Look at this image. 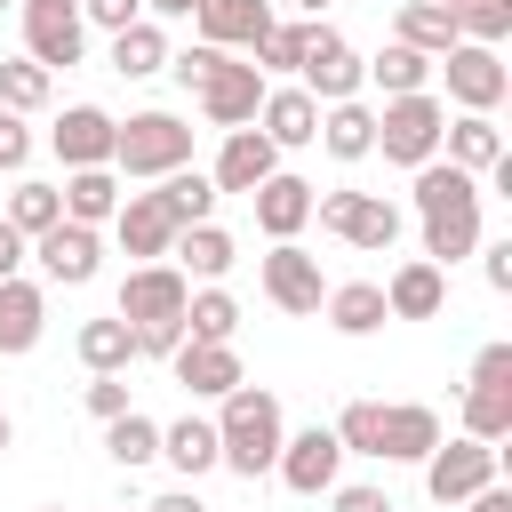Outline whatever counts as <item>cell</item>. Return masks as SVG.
I'll return each mask as SVG.
<instances>
[{
  "label": "cell",
  "mask_w": 512,
  "mask_h": 512,
  "mask_svg": "<svg viewBox=\"0 0 512 512\" xmlns=\"http://www.w3.org/2000/svg\"><path fill=\"white\" fill-rule=\"evenodd\" d=\"M416 216H424V264H456L480 248V176L448 168V160H424L416 168Z\"/></svg>",
  "instance_id": "cell-1"
},
{
  "label": "cell",
  "mask_w": 512,
  "mask_h": 512,
  "mask_svg": "<svg viewBox=\"0 0 512 512\" xmlns=\"http://www.w3.org/2000/svg\"><path fill=\"white\" fill-rule=\"evenodd\" d=\"M280 440H288L280 400H272L264 384H232V392H224V416H216V464L240 472V480H256V472H272Z\"/></svg>",
  "instance_id": "cell-2"
},
{
  "label": "cell",
  "mask_w": 512,
  "mask_h": 512,
  "mask_svg": "<svg viewBox=\"0 0 512 512\" xmlns=\"http://www.w3.org/2000/svg\"><path fill=\"white\" fill-rule=\"evenodd\" d=\"M112 168L120 176H176V168H192V128L176 112H128L112 128Z\"/></svg>",
  "instance_id": "cell-3"
},
{
  "label": "cell",
  "mask_w": 512,
  "mask_h": 512,
  "mask_svg": "<svg viewBox=\"0 0 512 512\" xmlns=\"http://www.w3.org/2000/svg\"><path fill=\"white\" fill-rule=\"evenodd\" d=\"M192 96H200V120H208V128H256L264 72H256L248 56H224V48H208V64H200Z\"/></svg>",
  "instance_id": "cell-4"
},
{
  "label": "cell",
  "mask_w": 512,
  "mask_h": 512,
  "mask_svg": "<svg viewBox=\"0 0 512 512\" xmlns=\"http://www.w3.org/2000/svg\"><path fill=\"white\" fill-rule=\"evenodd\" d=\"M440 128H448V104L440 96H384L376 112V152L392 168H424L440 160Z\"/></svg>",
  "instance_id": "cell-5"
},
{
  "label": "cell",
  "mask_w": 512,
  "mask_h": 512,
  "mask_svg": "<svg viewBox=\"0 0 512 512\" xmlns=\"http://www.w3.org/2000/svg\"><path fill=\"white\" fill-rule=\"evenodd\" d=\"M312 216H320V232H336L344 248H368V256H384L400 240V208L384 192H320Z\"/></svg>",
  "instance_id": "cell-6"
},
{
  "label": "cell",
  "mask_w": 512,
  "mask_h": 512,
  "mask_svg": "<svg viewBox=\"0 0 512 512\" xmlns=\"http://www.w3.org/2000/svg\"><path fill=\"white\" fill-rule=\"evenodd\" d=\"M184 296H192V280L176 264H136L120 280V320L128 328H184Z\"/></svg>",
  "instance_id": "cell-7"
},
{
  "label": "cell",
  "mask_w": 512,
  "mask_h": 512,
  "mask_svg": "<svg viewBox=\"0 0 512 512\" xmlns=\"http://www.w3.org/2000/svg\"><path fill=\"white\" fill-rule=\"evenodd\" d=\"M296 88H304L312 104H352V96H360V56H352V40L328 32V24H312V48H304V64H296Z\"/></svg>",
  "instance_id": "cell-8"
},
{
  "label": "cell",
  "mask_w": 512,
  "mask_h": 512,
  "mask_svg": "<svg viewBox=\"0 0 512 512\" xmlns=\"http://www.w3.org/2000/svg\"><path fill=\"white\" fill-rule=\"evenodd\" d=\"M496 480V448L488 440H440L432 456H424V496L432 504H464V496H480Z\"/></svg>",
  "instance_id": "cell-9"
},
{
  "label": "cell",
  "mask_w": 512,
  "mask_h": 512,
  "mask_svg": "<svg viewBox=\"0 0 512 512\" xmlns=\"http://www.w3.org/2000/svg\"><path fill=\"white\" fill-rule=\"evenodd\" d=\"M440 72H448V96H456L464 112H496L504 88H512L504 56H496V48H472V40H456V48L440 56Z\"/></svg>",
  "instance_id": "cell-10"
},
{
  "label": "cell",
  "mask_w": 512,
  "mask_h": 512,
  "mask_svg": "<svg viewBox=\"0 0 512 512\" xmlns=\"http://www.w3.org/2000/svg\"><path fill=\"white\" fill-rule=\"evenodd\" d=\"M264 296H272L280 312L312 320V312H320V296H328V280H320V256H304L296 240H272V256H264Z\"/></svg>",
  "instance_id": "cell-11"
},
{
  "label": "cell",
  "mask_w": 512,
  "mask_h": 512,
  "mask_svg": "<svg viewBox=\"0 0 512 512\" xmlns=\"http://www.w3.org/2000/svg\"><path fill=\"white\" fill-rule=\"evenodd\" d=\"M272 472H280L296 496H328V488H336V472H344V448H336V432H328V424H312V432L280 440Z\"/></svg>",
  "instance_id": "cell-12"
},
{
  "label": "cell",
  "mask_w": 512,
  "mask_h": 512,
  "mask_svg": "<svg viewBox=\"0 0 512 512\" xmlns=\"http://www.w3.org/2000/svg\"><path fill=\"white\" fill-rule=\"evenodd\" d=\"M32 256H40V272H48L56 288H88V280H96V264H104L96 232H88V224H64V216L32 240Z\"/></svg>",
  "instance_id": "cell-13"
},
{
  "label": "cell",
  "mask_w": 512,
  "mask_h": 512,
  "mask_svg": "<svg viewBox=\"0 0 512 512\" xmlns=\"http://www.w3.org/2000/svg\"><path fill=\"white\" fill-rule=\"evenodd\" d=\"M112 128H120V120H112L104 104H64V120H56L48 144H56L64 168H112Z\"/></svg>",
  "instance_id": "cell-14"
},
{
  "label": "cell",
  "mask_w": 512,
  "mask_h": 512,
  "mask_svg": "<svg viewBox=\"0 0 512 512\" xmlns=\"http://www.w3.org/2000/svg\"><path fill=\"white\" fill-rule=\"evenodd\" d=\"M440 448V416L424 400H400V408H376V456L384 464H424Z\"/></svg>",
  "instance_id": "cell-15"
},
{
  "label": "cell",
  "mask_w": 512,
  "mask_h": 512,
  "mask_svg": "<svg viewBox=\"0 0 512 512\" xmlns=\"http://www.w3.org/2000/svg\"><path fill=\"white\" fill-rule=\"evenodd\" d=\"M248 200H256L264 240H296V232L312 224V184H304V176H288V168H272V176L248 192Z\"/></svg>",
  "instance_id": "cell-16"
},
{
  "label": "cell",
  "mask_w": 512,
  "mask_h": 512,
  "mask_svg": "<svg viewBox=\"0 0 512 512\" xmlns=\"http://www.w3.org/2000/svg\"><path fill=\"white\" fill-rule=\"evenodd\" d=\"M112 232H120V248H128V256H144V264H160V256L176 248V224H168V208H160L152 192H120Z\"/></svg>",
  "instance_id": "cell-17"
},
{
  "label": "cell",
  "mask_w": 512,
  "mask_h": 512,
  "mask_svg": "<svg viewBox=\"0 0 512 512\" xmlns=\"http://www.w3.org/2000/svg\"><path fill=\"white\" fill-rule=\"evenodd\" d=\"M256 136H264L272 152L312 144V136H320V104H312L304 88H264V104H256Z\"/></svg>",
  "instance_id": "cell-18"
},
{
  "label": "cell",
  "mask_w": 512,
  "mask_h": 512,
  "mask_svg": "<svg viewBox=\"0 0 512 512\" xmlns=\"http://www.w3.org/2000/svg\"><path fill=\"white\" fill-rule=\"evenodd\" d=\"M168 368H176V384H184V392H200V400H224L232 384H248L232 344H176V352H168Z\"/></svg>",
  "instance_id": "cell-19"
},
{
  "label": "cell",
  "mask_w": 512,
  "mask_h": 512,
  "mask_svg": "<svg viewBox=\"0 0 512 512\" xmlns=\"http://www.w3.org/2000/svg\"><path fill=\"white\" fill-rule=\"evenodd\" d=\"M272 32V8L264 0H200V48H256Z\"/></svg>",
  "instance_id": "cell-20"
},
{
  "label": "cell",
  "mask_w": 512,
  "mask_h": 512,
  "mask_svg": "<svg viewBox=\"0 0 512 512\" xmlns=\"http://www.w3.org/2000/svg\"><path fill=\"white\" fill-rule=\"evenodd\" d=\"M272 168H280V152H272L256 128H224V152H216V176H208V184H216V192H256Z\"/></svg>",
  "instance_id": "cell-21"
},
{
  "label": "cell",
  "mask_w": 512,
  "mask_h": 512,
  "mask_svg": "<svg viewBox=\"0 0 512 512\" xmlns=\"http://www.w3.org/2000/svg\"><path fill=\"white\" fill-rule=\"evenodd\" d=\"M440 304H448V272L424 264V256H408V264L384 280V312H392V320H432Z\"/></svg>",
  "instance_id": "cell-22"
},
{
  "label": "cell",
  "mask_w": 512,
  "mask_h": 512,
  "mask_svg": "<svg viewBox=\"0 0 512 512\" xmlns=\"http://www.w3.org/2000/svg\"><path fill=\"white\" fill-rule=\"evenodd\" d=\"M40 328H48V296L16 272V280H0V360H16V352H32L40 344Z\"/></svg>",
  "instance_id": "cell-23"
},
{
  "label": "cell",
  "mask_w": 512,
  "mask_h": 512,
  "mask_svg": "<svg viewBox=\"0 0 512 512\" xmlns=\"http://www.w3.org/2000/svg\"><path fill=\"white\" fill-rule=\"evenodd\" d=\"M80 48H88V24H80V16H40V8H24V56H32L40 72L80 64Z\"/></svg>",
  "instance_id": "cell-24"
},
{
  "label": "cell",
  "mask_w": 512,
  "mask_h": 512,
  "mask_svg": "<svg viewBox=\"0 0 512 512\" xmlns=\"http://www.w3.org/2000/svg\"><path fill=\"white\" fill-rule=\"evenodd\" d=\"M440 144H448V168H464V176H488V168L504 160V128H496L488 112H456V120L440 128Z\"/></svg>",
  "instance_id": "cell-25"
},
{
  "label": "cell",
  "mask_w": 512,
  "mask_h": 512,
  "mask_svg": "<svg viewBox=\"0 0 512 512\" xmlns=\"http://www.w3.org/2000/svg\"><path fill=\"white\" fill-rule=\"evenodd\" d=\"M56 200H64V224H112V208H120V176L112 168H72L64 184H56Z\"/></svg>",
  "instance_id": "cell-26"
},
{
  "label": "cell",
  "mask_w": 512,
  "mask_h": 512,
  "mask_svg": "<svg viewBox=\"0 0 512 512\" xmlns=\"http://www.w3.org/2000/svg\"><path fill=\"white\" fill-rule=\"evenodd\" d=\"M320 312H328V328H336V336H376V328L392 320L376 280H344V288H328V296H320Z\"/></svg>",
  "instance_id": "cell-27"
},
{
  "label": "cell",
  "mask_w": 512,
  "mask_h": 512,
  "mask_svg": "<svg viewBox=\"0 0 512 512\" xmlns=\"http://www.w3.org/2000/svg\"><path fill=\"white\" fill-rule=\"evenodd\" d=\"M392 40H400V48H416V56H432V64H440V56H448V48H456V16H448V8H440V0H408V8H400V32H392Z\"/></svg>",
  "instance_id": "cell-28"
},
{
  "label": "cell",
  "mask_w": 512,
  "mask_h": 512,
  "mask_svg": "<svg viewBox=\"0 0 512 512\" xmlns=\"http://www.w3.org/2000/svg\"><path fill=\"white\" fill-rule=\"evenodd\" d=\"M112 72H128V80H152V72H168V32H160L152 16H136L128 32H112Z\"/></svg>",
  "instance_id": "cell-29"
},
{
  "label": "cell",
  "mask_w": 512,
  "mask_h": 512,
  "mask_svg": "<svg viewBox=\"0 0 512 512\" xmlns=\"http://www.w3.org/2000/svg\"><path fill=\"white\" fill-rule=\"evenodd\" d=\"M320 144H328L336 160H368V152H376V112H368L360 96H352V104H328V112H320Z\"/></svg>",
  "instance_id": "cell-30"
},
{
  "label": "cell",
  "mask_w": 512,
  "mask_h": 512,
  "mask_svg": "<svg viewBox=\"0 0 512 512\" xmlns=\"http://www.w3.org/2000/svg\"><path fill=\"white\" fill-rule=\"evenodd\" d=\"M168 256H184V272H200V280H224V272L240 264V248H232V232H224V224H184Z\"/></svg>",
  "instance_id": "cell-31"
},
{
  "label": "cell",
  "mask_w": 512,
  "mask_h": 512,
  "mask_svg": "<svg viewBox=\"0 0 512 512\" xmlns=\"http://www.w3.org/2000/svg\"><path fill=\"white\" fill-rule=\"evenodd\" d=\"M160 456H168L184 480H200V472L216 464V424H208V416H176V424H160Z\"/></svg>",
  "instance_id": "cell-32"
},
{
  "label": "cell",
  "mask_w": 512,
  "mask_h": 512,
  "mask_svg": "<svg viewBox=\"0 0 512 512\" xmlns=\"http://www.w3.org/2000/svg\"><path fill=\"white\" fill-rule=\"evenodd\" d=\"M360 80H376L384 96H424V80H432V56H416V48H376L368 64H360Z\"/></svg>",
  "instance_id": "cell-33"
},
{
  "label": "cell",
  "mask_w": 512,
  "mask_h": 512,
  "mask_svg": "<svg viewBox=\"0 0 512 512\" xmlns=\"http://www.w3.org/2000/svg\"><path fill=\"white\" fill-rule=\"evenodd\" d=\"M80 360H88V376H120L128 360H136V328L112 312V320H88L80 328Z\"/></svg>",
  "instance_id": "cell-34"
},
{
  "label": "cell",
  "mask_w": 512,
  "mask_h": 512,
  "mask_svg": "<svg viewBox=\"0 0 512 512\" xmlns=\"http://www.w3.org/2000/svg\"><path fill=\"white\" fill-rule=\"evenodd\" d=\"M160 208H168V224L184 232V224H208V208H216V184L200 176V168H176V176H160V192H152Z\"/></svg>",
  "instance_id": "cell-35"
},
{
  "label": "cell",
  "mask_w": 512,
  "mask_h": 512,
  "mask_svg": "<svg viewBox=\"0 0 512 512\" xmlns=\"http://www.w3.org/2000/svg\"><path fill=\"white\" fill-rule=\"evenodd\" d=\"M232 328H240V304L224 288L184 296V344H232Z\"/></svg>",
  "instance_id": "cell-36"
},
{
  "label": "cell",
  "mask_w": 512,
  "mask_h": 512,
  "mask_svg": "<svg viewBox=\"0 0 512 512\" xmlns=\"http://www.w3.org/2000/svg\"><path fill=\"white\" fill-rule=\"evenodd\" d=\"M512 432V384H472L464 392V440H504Z\"/></svg>",
  "instance_id": "cell-37"
},
{
  "label": "cell",
  "mask_w": 512,
  "mask_h": 512,
  "mask_svg": "<svg viewBox=\"0 0 512 512\" xmlns=\"http://www.w3.org/2000/svg\"><path fill=\"white\" fill-rule=\"evenodd\" d=\"M56 216H64L56 184H16V192H8V216H0V224H8L16 240H40V232H48Z\"/></svg>",
  "instance_id": "cell-38"
},
{
  "label": "cell",
  "mask_w": 512,
  "mask_h": 512,
  "mask_svg": "<svg viewBox=\"0 0 512 512\" xmlns=\"http://www.w3.org/2000/svg\"><path fill=\"white\" fill-rule=\"evenodd\" d=\"M104 448H112V464H128V472H136V464H152V456H160V424L128 408V416H112V424H104Z\"/></svg>",
  "instance_id": "cell-39"
},
{
  "label": "cell",
  "mask_w": 512,
  "mask_h": 512,
  "mask_svg": "<svg viewBox=\"0 0 512 512\" xmlns=\"http://www.w3.org/2000/svg\"><path fill=\"white\" fill-rule=\"evenodd\" d=\"M48 80H56V72H40L32 56H8V64H0V112H40V104H48Z\"/></svg>",
  "instance_id": "cell-40"
},
{
  "label": "cell",
  "mask_w": 512,
  "mask_h": 512,
  "mask_svg": "<svg viewBox=\"0 0 512 512\" xmlns=\"http://www.w3.org/2000/svg\"><path fill=\"white\" fill-rule=\"evenodd\" d=\"M304 48H312V24H272V32L248 48V64H256V72H296Z\"/></svg>",
  "instance_id": "cell-41"
},
{
  "label": "cell",
  "mask_w": 512,
  "mask_h": 512,
  "mask_svg": "<svg viewBox=\"0 0 512 512\" xmlns=\"http://www.w3.org/2000/svg\"><path fill=\"white\" fill-rule=\"evenodd\" d=\"M504 32H512V0H472L456 16V40H472V48H496Z\"/></svg>",
  "instance_id": "cell-42"
},
{
  "label": "cell",
  "mask_w": 512,
  "mask_h": 512,
  "mask_svg": "<svg viewBox=\"0 0 512 512\" xmlns=\"http://www.w3.org/2000/svg\"><path fill=\"white\" fill-rule=\"evenodd\" d=\"M144 16V0H80V24H104V32H128Z\"/></svg>",
  "instance_id": "cell-43"
},
{
  "label": "cell",
  "mask_w": 512,
  "mask_h": 512,
  "mask_svg": "<svg viewBox=\"0 0 512 512\" xmlns=\"http://www.w3.org/2000/svg\"><path fill=\"white\" fill-rule=\"evenodd\" d=\"M88 416H104V424L128 416V384L120 376H88Z\"/></svg>",
  "instance_id": "cell-44"
},
{
  "label": "cell",
  "mask_w": 512,
  "mask_h": 512,
  "mask_svg": "<svg viewBox=\"0 0 512 512\" xmlns=\"http://www.w3.org/2000/svg\"><path fill=\"white\" fill-rule=\"evenodd\" d=\"M24 152H32V128H24V112H0V168H24Z\"/></svg>",
  "instance_id": "cell-45"
},
{
  "label": "cell",
  "mask_w": 512,
  "mask_h": 512,
  "mask_svg": "<svg viewBox=\"0 0 512 512\" xmlns=\"http://www.w3.org/2000/svg\"><path fill=\"white\" fill-rule=\"evenodd\" d=\"M472 384H512V344H480V360H472Z\"/></svg>",
  "instance_id": "cell-46"
},
{
  "label": "cell",
  "mask_w": 512,
  "mask_h": 512,
  "mask_svg": "<svg viewBox=\"0 0 512 512\" xmlns=\"http://www.w3.org/2000/svg\"><path fill=\"white\" fill-rule=\"evenodd\" d=\"M184 344V328H136V360H168Z\"/></svg>",
  "instance_id": "cell-47"
},
{
  "label": "cell",
  "mask_w": 512,
  "mask_h": 512,
  "mask_svg": "<svg viewBox=\"0 0 512 512\" xmlns=\"http://www.w3.org/2000/svg\"><path fill=\"white\" fill-rule=\"evenodd\" d=\"M328 496H336V512H392L384 488H328Z\"/></svg>",
  "instance_id": "cell-48"
},
{
  "label": "cell",
  "mask_w": 512,
  "mask_h": 512,
  "mask_svg": "<svg viewBox=\"0 0 512 512\" xmlns=\"http://www.w3.org/2000/svg\"><path fill=\"white\" fill-rule=\"evenodd\" d=\"M480 256H488V288L512 296V240H496V248H480Z\"/></svg>",
  "instance_id": "cell-49"
},
{
  "label": "cell",
  "mask_w": 512,
  "mask_h": 512,
  "mask_svg": "<svg viewBox=\"0 0 512 512\" xmlns=\"http://www.w3.org/2000/svg\"><path fill=\"white\" fill-rule=\"evenodd\" d=\"M464 504H472V512H512V488H496V480H488V488H480V496H464Z\"/></svg>",
  "instance_id": "cell-50"
},
{
  "label": "cell",
  "mask_w": 512,
  "mask_h": 512,
  "mask_svg": "<svg viewBox=\"0 0 512 512\" xmlns=\"http://www.w3.org/2000/svg\"><path fill=\"white\" fill-rule=\"evenodd\" d=\"M16 264H24V240L0 224V280H16Z\"/></svg>",
  "instance_id": "cell-51"
},
{
  "label": "cell",
  "mask_w": 512,
  "mask_h": 512,
  "mask_svg": "<svg viewBox=\"0 0 512 512\" xmlns=\"http://www.w3.org/2000/svg\"><path fill=\"white\" fill-rule=\"evenodd\" d=\"M144 512H208V504H200L192 488H176V496H160V504H144Z\"/></svg>",
  "instance_id": "cell-52"
},
{
  "label": "cell",
  "mask_w": 512,
  "mask_h": 512,
  "mask_svg": "<svg viewBox=\"0 0 512 512\" xmlns=\"http://www.w3.org/2000/svg\"><path fill=\"white\" fill-rule=\"evenodd\" d=\"M16 8H40V16H80V0H16Z\"/></svg>",
  "instance_id": "cell-53"
},
{
  "label": "cell",
  "mask_w": 512,
  "mask_h": 512,
  "mask_svg": "<svg viewBox=\"0 0 512 512\" xmlns=\"http://www.w3.org/2000/svg\"><path fill=\"white\" fill-rule=\"evenodd\" d=\"M152 16H200V0H144Z\"/></svg>",
  "instance_id": "cell-54"
},
{
  "label": "cell",
  "mask_w": 512,
  "mask_h": 512,
  "mask_svg": "<svg viewBox=\"0 0 512 512\" xmlns=\"http://www.w3.org/2000/svg\"><path fill=\"white\" fill-rule=\"evenodd\" d=\"M8 440H16V424H8V408H0V448H8Z\"/></svg>",
  "instance_id": "cell-55"
},
{
  "label": "cell",
  "mask_w": 512,
  "mask_h": 512,
  "mask_svg": "<svg viewBox=\"0 0 512 512\" xmlns=\"http://www.w3.org/2000/svg\"><path fill=\"white\" fill-rule=\"evenodd\" d=\"M440 8H448V16H464V8H472V0H440Z\"/></svg>",
  "instance_id": "cell-56"
},
{
  "label": "cell",
  "mask_w": 512,
  "mask_h": 512,
  "mask_svg": "<svg viewBox=\"0 0 512 512\" xmlns=\"http://www.w3.org/2000/svg\"><path fill=\"white\" fill-rule=\"evenodd\" d=\"M304 8H312V16H320V8H328V0H304Z\"/></svg>",
  "instance_id": "cell-57"
},
{
  "label": "cell",
  "mask_w": 512,
  "mask_h": 512,
  "mask_svg": "<svg viewBox=\"0 0 512 512\" xmlns=\"http://www.w3.org/2000/svg\"><path fill=\"white\" fill-rule=\"evenodd\" d=\"M48 512H64V504H48Z\"/></svg>",
  "instance_id": "cell-58"
},
{
  "label": "cell",
  "mask_w": 512,
  "mask_h": 512,
  "mask_svg": "<svg viewBox=\"0 0 512 512\" xmlns=\"http://www.w3.org/2000/svg\"><path fill=\"white\" fill-rule=\"evenodd\" d=\"M0 8H16V0H0Z\"/></svg>",
  "instance_id": "cell-59"
}]
</instances>
